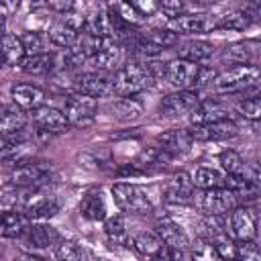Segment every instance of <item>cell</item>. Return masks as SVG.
Segmentation results:
<instances>
[{
  "label": "cell",
  "mask_w": 261,
  "mask_h": 261,
  "mask_svg": "<svg viewBox=\"0 0 261 261\" xmlns=\"http://www.w3.org/2000/svg\"><path fill=\"white\" fill-rule=\"evenodd\" d=\"M165 73V67L157 61L143 63V61H128L114 77L112 90L122 98H135L139 92L153 86V82Z\"/></svg>",
  "instance_id": "obj_1"
},
{
  "label": "cell",
  "mask_w": 261,
  "mask_h": 261,
  "mask_svg": "<svg viewBox=\"0 0 261 261\" xmlns=\"http://www.w3.org/2000/svg\"><path fill=\"white\" fill-rule=\"evenodd\" d=\"M257 82H259L257 65L247 63V65H237V67L216 75L212 86L218 94H237V92H245L249 88H255Z\"/></svg>",
  "instance_id": "obj_2"
},
{
  "label": "cell",
  "mask_w": 261,
  "mask_h": 261,
  "mask_svg": "<svg viewBox=\"0 0 261 261\" xmlns=\"http://www.w3.org/2000/svg\"><path fill=\"white\" fill-rule=\"evenodd\" d=\"M177 43V35L171 33L169 29H153L143 35H135L128 41V51H133L139 57H155L163 49L173 47Z\"/></svg>",
  "instance_id": "obj_3"
},
{
  "label": "cell",
  "mask_w": 261,
  "mask_h": 261,
  "mask_svg": "<svg viewBox=\"0 0 261 261\" xmlns=\"http://www.w3.org/2000/svg\"><path fill=\"white\" fill-rule=\"evenodd\" d=\"M112 196H114V202H116L118 210L126 212V214H147L153 208L151 198L147 196V192L141 186H135V184H124V181L114 184L112 186Z\"/></svg>",
  "instance_id": "obj_4"
},
{
  "label": "cell",
  "mask_w": 261,
  "mask_h": 261,
  "mask_svg": "<svg viewBox=\"0 0 261 261\" xmlns=\"http://www.w3.org/2000/svg\"><path fill=\"white\" fill-rule=\"evenodd\" d=\"M61 112L65 114L69 124H73V126H88L96 118L98 102L94 98H90V96L73 92V94H69L65 98V104H63Z\"/></svg>",
  "instance_id": "obj_5"
},
{
  "label": "cell",
  "mask_w": 261,
  "mask_h": 261,
  "mask_svg": "<svg viewBox=\"0 0 261 261\" xmlns=\"http://www.w3.org/2000/svg\"><path fill=\"white\" fill-rule=\"evenodd\" d=\"M63 18L57 20L51 31H49V41L55 45V47H63V49H69L73 47V43L77 41L82 29H84V16H77V14H61Z\"/></svg>",
  "instance_id": "obj_6"
},
{
  "label": "cell",
  "mask_w": 261,
  "mask_h": 261,
  "mask_svg": "<svg viewBox=\"0 0 261 261\" xmlns=\"http://www.w3.org/2000/svg\"><path fill=\"white\" fill-rule=\"evenodd\" d=\"M200 104V98H198V92L194 90H177L169 96H165L159 104V112L161 116H167V118H175V116H181V114H190L196 106Z\"/></svg>",
  "instance_id": "obj_7"
},
{
  "label": "cell",
  "mask_w": 261,
  "mask_h": 261,
  "mask_svg": "<svg viewBox=\"0 0 261 261\" xmlns=\"http://www.w3.org/2000/svg\"><path fill=\"white\" fill-rule=\"evenodd\" d=\"M75 92L90 96V98H104L114 94L112 90V77L106 75L104 71H88L75 77Z\"/></svg>",
  "instance_id": "obj_8"
},
{
  "label": "cell",
  "mask_w": 261,
  "mask_h": 261,
  "mask_svg": "<svg viewBox=\"0 0 261 261\" xmlns=\"http://www.w3.org/2000/svg\"><path fill=\"white\" fill-rule=\"evenodd\" d=\"M237 208V198L230 190L226 188H212V190H204L202 196V210L208 216H224L228 212H232Z\"/></svg>",
  "instance_id": "obj_9"
},
{
  "label": "cell",
  "mask_w": 261,
  "mask_h": 261,
  "mask_svg": "<svg viewBox=\"0 0 261 261\" xmlns=\"http://www.w3.org/2000/svg\"><path fill=\"white\" fill-rule=\"evenodd\" d=\"M198 63H190L186 59H173L165 65V77L167 82L177 88V90H192L194 88V80H196V73H198Z\"/></svg>",
  "instance_id": "obj_10"
},
{
  "label": "cell",
  "mask_w": 261,
  "mask_h": 261,
  "mask_svg": "<svg viewBox=\"0 0 261 261\" xmlns=\"http://www.w3.org/2000/svg\"><path fill=\"white\" fill-rule=\"evenodd\" d=\"M33 122L39 133H47V135L65 133L69 126L65 114L53 106H39L37 110H33Z\"/></svg>",
  "instance_id": "obj_11"
},
{
  "label": "cell",
  "mask_w": 261,
  "mask_h": 261,
  "mask_svg": "<svg viewBox=\"0 0 261 261\" xmlns=\"http://www.w3.org/2000/svg\"><path fill=\"white\" fill-rule=\"evenodd\" d=\"M230 226H232L234 237L241 243L255 241V237H257V212H255V208H249V206L234 208L232 216H230Z\"/></svg>",
  "instance_id": "obj_12"
},
{
  "label": "cell",
  "mask_w": 261,
  "mask_h": 261,
  "mask_svg": "<svg viewBox=\"0 0 261 261\" xmlns=\"http://www.w3.org/2000/svg\"><path fill=\"white\" fill-rule=\"evenodd\" d=\"M47 175H49V165L47 163H43V161L33 163L31 161V163H20L12 171L10 179L18 188H33V186H39L41 181H45Z\"/></svg>",
  "instance_id": "obj_13"
},
{
  "label": "cell",
  "mask_w": 261,
  "mask_h": 261,
  "mask_svg": "<svg viewBox=\"0 0 261 261\" xmlns=\"http://www.w3.org/2000/svg\"><path fill=\"white\" fill-rule=\"evenodd\" d=\"M194 139H192V133L186 130V128H173V130H167L163 135L157 137V149L163 151L165 155H181L186 151H190Z\"/></svg>",
  "instance_id": "obj_14"
},
{
  "label": "cell",
  "mask_w": 261,
  "mask_h": 261,
  "mask_svg": "<svg viewBox=\"0 0 261 261\" xmlns=\"http://www.w3.org/2000/svg\"><path fill=\"white\" fill-rule=\"evenodd\" d=\"M192 133L194 141H222V139H230L239 133V126L234 120L226 118V120H218V122H210L204 126H196Z\"/></svg>",
  "instance_id": "obj_15"
},
{
  "label": "cell",
  "mask_w": 261,
  "mask_h": 261,
  "mask_svg": "<svg viewBox=\"0 0 261 261\" xmlns=\"http://www.w3.org/2000/svg\"><path fill=\"white\" fill-rule=\"evenodd\" d=\"M10 96L14 100V106H18L20 110H37L45 100V92L33 84H14L10 88Z\"/></svg>",
  "instance_id": "obj_16"
},
{
  "label": "cell",
  "mask_w": 261,
  "mask_h": 261,
  "mask_svg": "<svg viewBox=\"0 0 261 261\" xmlns=\"http://www.w3.org/2000/svg\"><path fill=\"white\" fill-rule=\"evenodd\" d=\"M214 29V22L208 20L204 14H179L169 20V31L179 35H192V33H206Z\"/></svg>",
  "instance_id": "obj_17"
},
{
  "label": "cell",
  "mask_w": 261,
  "mask_h": 261,
  "mask_svg": "<svg viewBox=\"0 0 261 261\" xmlns=\"http://www.w3.org/2000/svg\"><path fill=\"white\" fill-rule=\"evenodd\" d=\"M228 118V110L218 104V102H200L192 112H190V120L194 126H204L210 122H218V120H226Z\"/></svg>",
  "instance_id": "obj_18"
},
{
  "label": "cell",
  "mask_w": 261,
  "mask_h": 261,
  "mask_svg": "<svg viewBox=\"0 0 261 261\" xmlns=\"http://www.w3.org/2000/svg\"><path fill=\"white\" fill-rule=\"evenodd\" d=\"M155 234H157L159 241H161L163 245H167V247H175V249H181V251H184V249L190 245L188 234L184 232V228H181L175 220H171V218L159 220Z\"/></svg>",
  "instance_id": "obj_19"
},
{
  "label": "cell",
  "mask_w": 261,
  "mask_h": 261,
  "mask_svg": "<svg viewBox=\"0 0 261 261\" xmlns=\"http://www.w3.org/2000/svg\"><path fill=\"white\" fill-rule=\"evenodd\" d=\"M24 243L33 249H49L59 243V232L51 224H33L24 230Z\"/></svg>",
  "instance_id": "obj_20"
},
{
  "label": "cell",
  "mask_w": 261,
  "mask_h": 261,
  "mask_svg": "<svg viewBox=\"0 0 261 261\" xmlns=\"http://www.w3.org/2000/svg\"><path fill=\"white\" fill-rule=\"evenodd\" d=\"M29 218L22 212L16 210H6L0 212V237L2 239H18L24 234V230L29 228Z\"/></svg>",
  "instance_id": "obj_21"
},
{
  "label": "cell",
  "mask_w": 261,
  "mask_h": 261,
  "mask_svg": "<svg viewBox=\"0 0 261 261\" xmlns=\"http://www.w3.org/2000/svg\"><path fill=\"white\" fill-rule=\"evenodd\" d=\"M57 212H59V204L51 196H35L24 204V210H22L27 218H37V220L51 218Z\"/></svg>",
  "instance_id": "obj_22"
},
{
  "label": "cell",
  "mask_w": 261,
  "mask_h": 261,
  "mask_svg": "<svg viewBox=\"0 0 261 261\" xmlns=\"http://www.w3.org/2000/svg\"><path fill=\"white\" fill-rule=\"evenodd\" d=\"M27 124V114L18 106H0V137L14 135Z\"/></svg>",
  "instance_id": "obj_23"
},
{
  "label": "cell",
  "mask_w": 261,
  "mask_h": 261,
  "mask_svg": "<svg viewBox=\"0 0 261 261\" xmlns=\"http://www.w3.org/2000/svg\"><path fill=\"white\" fill-rule=\"evenodd\" d=\"M82 31L96 37V39H112V24H110L108 10L102 8L94 14H90L88 18H84V29Z\"/></svg>",
  "instance_id": "obj_24"
},
{
  "label": "cell",
  "mask_w": 261,
  "mask_h": 261,
  "mask_svg": "<svg viewBox=\"0 0 261 261\" xmlns=\"http://www.w3.org/2000/svg\"><path fill=\"white\" fill-rule=\"evenodd\" d=\"M192 179L186 173H177L165 188V200L173 204H186L192 200Z\"/></svg>",
  "instance_id": "obj_25"
},
{
  "label": "cell",
  "mask_w": 261,
  "mask_h": 261,
  "mask_svg": "<svg viewBox=\"0 0 261 261\" xmlns=\"http://www.w3.org/2000/svg\"><path fill=\"white\" fill-rule=\"evenodd\" d=\"M214 47L208 41H186L177 45V55L179 59H186L190 63H200L212 55Z\"/></svg>",
  "instance_id": "obj_26"
},
{
  "label": "cell",
  "mask_w": 261,
  "mask_h": 261,
  "mask_svg": "<svg viewBox=\"0 0 261 261\" xmlns=\"http://www.w3.org/2000/svg\"><path fill=\"white\" fill-rule=\"evenodd\" d=\"M55 67V57L51 53H37V55H24L20 61V69L29 75H45L51 73Z\"/></svg>",
  "instance_id": "obj_27"
},
{
  "label": "cell",
  "mask_w": 261,
  "mask_h": 261,
  "mask_svg": "<svg viewBox=\"0 0 261 261\" xmlns=\"http://www.w3.org/2000/svg\"><path fill=\"white\" fill-rule=\"evenodd\" d=\"M0 59L2 63L8 65H20V61L24 59V49L20 43V37L16 35H4L0 39Z\"/></svg>",
  "instance_id": "obj_28"
},
{
  "label": "cell",
  "mask_w": 261,
  "mask_h": 261,
  "mask_svg": "<svg viewBox=\"0 0 261 261\" xmlns=\"http://www.w3.org/2000/svg\"><path fill=\"white\" fill-rule=\"evenodd\" d=\"M80 212L84 218L88 220H102L106 216V204H104V198L100 192H88L84 198H82V204H80Z\"/></svg>",
  "instance_id": "obj_29"
},
{
  "label": "cell",
  "mask_w": 261,
  "mask_h": 261,
  "mask_svg": "<svg viewBox=\"0 0 261 261\" xmlns=\"http://www.w3.org/2000/svg\"><path fill=\"white\" fill-rule=\"evenodd\" d=\"M192 186L202 188V190H212V188H222L224 184V175L214 169V167H198L192 173Z\"/></svg>",
  "instance_id": "obj_30"
},
{
  "label": "cell",
  "mask_w": 261,
  "mask_h": 261,
  "mask_svg": "<svg viewBox=\"0 0 261 261\" xmlns=\"http://www.w3.org/2000/svg\"><path fill=\"white\" fill-rule=\"evenodd\" d=\"M116 61H118V47L112 41H106L86 63H90L92 67H98V69H108Z\"/></svg>",
  "instance_id": "obj_31"
},
{
  "label": "cell",
  "mask_w": 261,
  "mask_h": 261,
  "mask_svg": "<svg viewBox=\"0 0 261 261\" xmlns=\"http://www.w3.org/2000/svg\"><path fill=\"white\" fill-rule=\"evenodd\" d=\"M104 232L108 237V241L112 245H128V230H126V222L120 214L110 216L104 222Z\"/></svg>",
  "instance_id": "obj_32"
},
{
  "label": "cell",
  "mask_w": 261,
  "mask_h": 261,
  "mask_svg": "<svg viewBox=\"0 0 261 261\" xmlns=\"http://www.w3.org/2000/svg\"><path fill=\"white\" fill-rule=\"evenodd\" d=\"M161 245L163 243L155 232H139L137 237H133V249L143 257H153Z\"/></svg>",
  "instance_id": "obj_33"
},
{
  "label": "cell",
  "mask_w": 261,
  "mask_h": 261,
  "mask_svg": "<svg viewBox=\"0 0 261 261\" xmlns=\"http://www.w3.org/2000/svg\"><path fill=\"white\" fill-rule=\"evenodd\" d=\"M251 20H253V16L247 10H234V12H228V14L220 16V20L214 27L228 29V31H243L251 24Z\"/></svg>",
  "instance_id": "obj_34"
},
{
  "label": "cell",
  "mask_w": 261,
  "mask_h": 261,
  "mask_svg": "<svg viewBox=\"0 0 261 261\" xmlns=\"http://www.w3.org/2000/svg\"><path fill=\"white\" fill-rule=\"evenodd\" d=\"M57 257H59V261H90L88 251L73 241H59Z\"/></svg>",
  "instance_id": "obj_35"
},
{
  "label": "cell",
  "mask_w": 261,
  "mask_h": 261,
  "mask_svg": "<svg viewBox=\"0 0 261 261\" xmlns=\"http://www.w3.org/2000/svg\"><path fill=\"white\" fill-rule=\"evenodd\" d=\"M210 243H212V247H214V251L218 253V257L222 259V261H234L237 259V245L226 237V234H214L212 239H210Z\"/></svg>",
  "instance_id": "obj_36"
},
{
  "label": "cell",
  "mask_w": 261,
  "mask_h": 261,
  "mask_svg": "<svg viewBox=\"0 0 261 261\" xmlns=\"http://www.w3.org/2000/svg\"><path fill=\"white\" fill-rule=\"evenodd\" d=\"M114 112L122 120H133L143 112V104L139 100H135V98H120L114 104Z\"/></svg>",
  "instance_id": "obj_37"
},
{
  "label": "cell",
  "mask_w": 261,
  "mask_h": 261,
  "mask_svg": "<svg viewBox=\"0 0 261 261\" xmlns=\"http://www.w3.org/2000/svg\"><path fill=\"white\" fill-rule=\"evenodd\" d=\"M218 161H220V167H222L228 175H239V173L243 171V167H245L243 157H241L237 151H232V149L222 151V153L218 155Z\"/></svg>",
  "instance_id": "obj_38"
},
{
  "label": "cell",
  "mask_w": 261,
  "mask_h": 261,
  "mask_svg": "<svg viewBox=\"0 0 261 261\" xmlns=\"http://www.w3.org/2000/svg\"><path fill=\"white\" fill-rule=\"evenodd\" d=\"M20 43H22V49H24V55H37V53H45L43 47H45V39L41 33L37 31H29L20 37Z\"/></svg>",
  "instance_id": "obj_39"
},
{
  "label": "cell",
  "mask_w": 261,
  "mask_h": 261,
  "mask_svg": "<svg viewBox=\"0 0 261 261\" xmlns=\"http://www.w3.org/2000/svg\"><path fill=\"white\" fill-rule=\"evenodd\" d=\"M192 259H194V261H222V259L218 257V253L214 251L212 243L206 241V239H200V241L194 245V249H192Z\"/></svg>",
  "instance_id": "obj_40"
},
{
  "label": "cell",
  "mask_w": 261,
  "mask_h": 261,
  "mask_svg": "<svg viewBox=\"0 0 261 261\" xmlns=\"http://www.w3.org/2000/svg\"><path fill=\"white\" fill-rule=\"evenodd\" d=\"M224 57H226L228 61H234V63H239V65H247V63L251 61L253 53H251L249 45H245V43H234V45H230V47L226 49Z\"/></svg>",
  "instance_id": "obj_41"
},
{
  "label": "cell",
  "mask_w": 261,
  "mask_h": 261,
  "mask_svg": "<svg viewBox=\"0 0 261 261\" xmlns=\"http://www.w3.org/2000/svg\"><path fill=\"white\" fill-rule=\"evenodd\" d=\"M237 261H261V253L255 241H245L237 245Z\"/></svg>",
  "instance_id": "obj_42"
},
{
  "label": "cell",
  "mask_w": 261,
  "mask_h": 261,
  "mask_svg": "<svg viewBox=\"0 0 261 261\" xmlns=\"http://www.w3.org/2000/svg\"><path fill=\"white\" fill-rule=\"evenodd\" d=\"M239 110H241V114L245 118L259 120V116H261V100L257 96H251V98H247V100H243L239 104Z\"/></svg>",
  "instance_id": "obj_43"
},
{
  "label": "cell",
  "mask_w": 261,
  "mask_h": 261,
  "mask_svg": "<svg viewBox=\"0 0 261 261\" xmlns=\"http://www.w3.org/2000/svg\"><path fill=\"white\" fill-rule=\"evenodd\" d=\"M153 261H184V251L175 247L161 245L159 251L153 255Z\"/></svg>",
  "instance_id": "obj_44"
},
{
  "label": "cell",
  "mask_w": 261,
  "mask_h": 261,
  "mask_svg": "<svg viewBox=\"0 0 261 261\" xmlns=\"http://www.w3.org/2000/svg\"><path fill=\"white\" fill-rule=\"evenodd\" d=\"M216 80V71L212 67H198V73H196V80H194V92L200 90V88H206V86H212V82Z\"/></svg>",
  "instance_id": "obj_45"
},
{
  "label": "cell",
  "mask_w": 261,
  "mask_h": 261,
  "mask_svg": "<svg viewBox=\"0 0 261 261\" xmlns=\"http://www.w3.org/2000/svg\"><path fill=\"white\" fill-rule=\"evenodd\" d=\"M157 8H161L169 16V20H171V18L184 14V8L186 6H184V2H161V4H157Z\"/></svg>",
  "instance_id": "obj_46"
},
{
  "label": "cell",
  "mask_w": 261,
  "mask_h": 261,
  "mask_svg": "<svg viewBox=\"0 0 261 261\" xmlns=\"http://www.w3.org/2000/svg\"><path fill=\"white\" fill-rule=\"evenodd\" d=\"M6 35V6L0 4V39Z\"/></svg>",
  "instance_id": "obj_47"
},
{
  "label": "cell",
  "mask_w": 261,
  "mask_h": 261,
  "mask_svg": "<svg viewBox=\"0 0 261 261\" xmlns=\"http://www.w3.org/2000/svg\"><path fill=\"white\" fill-rule=\"evenodd\" d=\"M16 261H43V259H39V257L31 255V253H22L20 257H16Z\"/></svg>",
  "instance_id": "obj_48"
},
{
  "label": "cell",
  "mask_w": 261,
  "mask_h": 261,
  "mask_svg": "<svg viewBox=\"0 0 261 261\" xmlns=\"http://www.w3.org/2000/svg\"><path fill=\"white\" fill-rule=\"evenodd\" d=\"M0 65H2V59H0Z\"/></svg>",
  "instance_id": "obj_49"
},
{
  "label": "cell",
  "mask_w": 261,
  "mask_h": 261,
  "mask_svg": "<svg viewBox=\"0 0 261 261\" xmlns=\"http://www.w3.org/2000/svg\"><path fill=\"white\" fill-rule=\"evenodd\" d=\"M234 261H237V259H234Z\"/></svg>",
  "instance_id": "obj_50"
}]
</instances>
